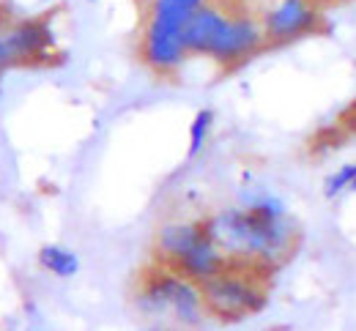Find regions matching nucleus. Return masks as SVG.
Segmentation results:
<instances>
[{
	"label": "nucleus",
	"instance_id": "6",
	"mask_svg": "<svg viewBox=\"0 0 356 331\" xmlns=\"http://www.w3.org/2000/svg\"><path fill=\"white\" fill-rule=\"evenodd\" d=\"M266 44V33L261 25V14L236 3V8L230 11V17L225 19L222 31L217 33L214 44L209 49V60H214L220 69L233 71L238 66H244L247 60H252L258 52H264Z\"/></svg>",
	"mask_w": 356,
	"mask_h": 331
},
{
	"label": "nucleus",
	"instance_id": "9",
	"mask_svg": "<svg viewBox=\"0 0 356 331\" xmlns=\"http://www.w3.org/2000/svg\"><path fill=\"white\" fill-rule=\"evenodd\" d=\"M233 8H236L233 0H209V3L189 19V25H186V31H184V47L189 52V58H192V55H197V58H206V55H209V49L214 44L217 33L222 31L225 19L230 17Z\"/></svg>",
	"mask_w": 356,
	"mask_h": 331
},
{
	"label": "nucleus",
	"instance_id": "8",
	"mask_svg": "<svg viewBox=\"0 0 356 331\" xmlns=\"http://www.w3.org/2000/svg\"><path fill=\"white\" fill-rule=\"evenodd\" d=\"M209 233V225H206V217H189V219H168L156 228L154 233V244H151V252H154V260L165 263V266H176L178 260H184L197 244H203Z\"/></svg>",
	"mask_w": 356,
	"mask_h": 331
},
{
	"label": "nucleus",
	"instance_id": "15",
	"mask_svg": "<svg viewBox=\"0 0 356 331\" xmlns=\"http://www.w3.org/2000/svg\"><path fill=\"white\" fill-rule=\"evenodd\" d=\"M351 194H356V178H354V187H351Z\"/></svg>",
	"mask_w": 356,
	"mask_h": 331
},
{
	"label": "nucleus",
	"instance_id": "2",
	"mask_svg": "<svg viewBox=\"0 0 356 331\" xmlns=\"http://www.w3.org/2000/svg\"><path fill=\"white\" fill-rule=\"evenodd\" d=\"M132 304L143 318L162 323L170 321L181 329H197L209 318L200 282H192L159 260H151L140 271L132 290Z\"/></svg>",
	"mask_w": 356,
	"mask_h": 331
},
{
	"label": "nucleus",
	"instance_id": "10",
	"mask_svg": "<svg viewBox=\"0 0 356 331\" xmlns=\"http://www.w3.org/2000/svg\"><path fill=\"white\" fill-rule=\"evenodd\" d=\"M227 266H230V257L217 246V241L209 236L203 244H197L184 260H178L173 269L178 274L189 277L192 282H206V280L217 277L220 271H225Z\"/></svg>",
	"mask_w": 356,
	"mask_h": 331
},
{
	"label": "nucleus",
	"instance_id": "4",
	"mask_svg": "<svg viewBox=\"0 0 356 331\" xmlns=\"http://www.w3.org/2000/svg\"><path fill=\"white\" fill-rule=\"evenodd\" d=\"M271 277L274 274L261 266L230 260L225 271L200 282L209 318L220 323H238V321L261 315L268 307Z\"/></svg>",
	"mask_w": 356,
	"mask_h": 331
},
{
	"label": "nucleus",
	"instance_id": "13",
	"mask_svg": "<svg viewBox=\"0 0 356 331\" xmlns=\"http://www.w3.org/2000/svg\"><path fill=\"white\" fill-rule=\"evenodd\" d=\"M354 178H356V162L332 170V173L323 178V187H321V189H323V197H326V200H337V197H343V194H351Z\"/></svg>",
	"mask_w": 356,
	"mask_h": 331
},
{
	"label": "nucleus",
	"instance_id": "14",
	"mask_svg": "<svg viewBox=\"0 0 356 331\" xmlns=\"http://www.w3.org/2000/svg\"><path fill=\"white\" fill-rule=\"evenodd\" d=\"M143 331H173V329L165 326V323H154V326H148V329H143Z\"/></svg>",
	"mask_w": 356,
	"mask_h": 331
},
{
	"label": "nucleus",
	"instance_id": "1",
	"mask_svg": "<svg viewBox=\"0 0 356 331\" xmlns=\"http://www.w3.org/2000/svg\"><path fill=\"white\" fill-rule=\"evenodd\" d=\"M206 225L230 260L261 266L271 274L285 266L302 246L299 222L271 192H250L244 205L209 214Z\"/></svg>",
	"mask_w": 356,
	"mask_h": 331
},
{
	"label": "nucleus",
	"instance_id": "16",
	"mask_svg": "<svg viewBox=\"0 0 356 331\" xmlns=\"http://www.w3.org/2000/svg\"><path fill=\"white\" fill-rule=\"evenodd\" d=\"M321 3H337V0H321Z\"/></svg>",
	"mask_w": 356,
	"mask_h": 331
},
{
	"label": "nucleus",
	"instance_id": "12",
	"mask_svg": "<svg viewBox=\"0 0 356 331\" xmlns=\"http://www.w3.org/2000/svg\"><path fill=\"white\" fill-rule=\"evenodd\" d=\"M214 121H217V112L211 107L197 110L195 118L189 121V145H186V156L189 159H195L206 148V142H209L211 132H214Z\"/></svg>",
	"mask_w": 356,
	"mask_h": 331
},
{
	"label": "nucleus",
	"instance_id": "5",
	"mask_svg": "<svg viewBox=\"0 0 356 331\" xmlns=\"http://www.w3.org/2000/svg\"><path fill=\"white\" fill-rule=\"evenodd\" d=\"M58 47L47 17L3 19L0 22V77L17 66L49 63Z\"/></svg>",
	"mask_w": 356,
	"mask_h": 331
},
{
	"label": "nucleus",
	"instance_id": "7",
	"mask_svg": "<svg viewBox=\"0 0 356 331\" xmlns=\"http://www.w3.org/2000/svg\"><path fill=\"white\" fill-rule=\"evenodd\" d=\"M321 0H268L261 11V25L268 47H285L323 31Z\"/></svg>",
	"mask_w": 356,
	"mask_h": 331
},
{
	"label": "nucleus",
	"instance_id": "11",
	"mask_svg": "<svg viewBox=\"0 0 356 331\" xmlns=\"http://www.w3.org/2000/svg\"><path fill=\"white\" fill-rule=\"evenodd\" d=\"M36 260L47 274H52L58 280H72L80 274V255L72 252L69 246H60V244H44L39 249Z\"/></svg>",
	"mask_w": 356,
	"mask_h": 331
},
{
	"label": "nucleus",
	"instance_id": "17",
	"mask_svg": "<svg viewBox=\"0 0 356 331\" xmlns=\"http://www.w3.org/2000/svg\"><path fill=\"white\" fill-rule=\"evenodd\" d=\"M88 3H99V0H88Z\"/></svg>",
	"mask_w": 356,
	"mask_h": 331
},
{
	"label": "nucleus",
	"instance_id": "3",
	"mask_svg": "<svg viewBox=\"0 0 356 331\" xmlns=\"http://www.w3.org/2000/svg\"><path fill=\"white\" fill-rule=\"evenodd\" d=\"M209 0H143L137 58L156 77H173L186 63L184 31Z\"/></svg>",
	"mask_w": 356,
	"mask_h": 331
}]
</instances>
